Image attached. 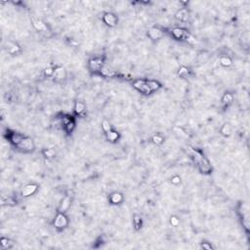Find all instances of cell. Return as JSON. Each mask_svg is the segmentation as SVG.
Segmentation results:
<instances>
[{
  "label": "cell",
  "instance_id": "17",
  "mask_svg": "<svg viewBox=\"0 0 250 250\" xmlns=\"http://www.w3.org/2000/svg\"><path fill=\"white\" fill-rule=\"evenodd\" d=\"M70 206V198L66 196V197L63 198V201H61L59 210H60V212H65L69 209Z\"/></svg>",
  "mask_w": 250,
  "mask_h": 250
},
{
  "label": "cell",
  "instance_id": "10",
  "mask_svg": "<svg viewBox=\"0 0 250 250\" xmlns=\"http://www.w3.org/2000/svg\"><path fill=\"white\" fill-rule=\"evenodd\" d=\"M148 36L151 38L152 40H158V39L162 38L163 31L160 29H158V28H152V29H148Z\"/></svg>",
  "mask_w": 250,
  "mask_h": 250
},
{
  "label": "cell",
  "instance_id": "19",
  "mask_svg": "<svg viewBox=\"0 0 250 250\" xmlns=\"http://www.w3.org/2000/svg\"><path fill=\"white\" fill-rule=\"evenodd\" d=\"M178 76L181 77V78H188L190 76V70L188 68H186V66H181V68L179 69L178 70Z\"/></svg>",
  "mask_w": 250,
  "mask_h": 250
},
{
  "label": "cell",
  "instance_id": "33",
  "mask_svg": "<svg viewBox=\"0 0 250 250\" xmlns=\"http://www.w3.org/2000/svg\"><path fill=\"white\" fill-rule=\"evenodd\" d=\"M171 182L173 183V184L177 185V184H179V183L181 182V179H180V177H179V176H174V177H172V179H171Z\"/></svg>",
  "mask_w": 250,
  "mask_h": 250
},
{
  "label": "cell",
  "instance_id": "7",
  "mask_svg": "<svg viewBox=\"0 0 250 250\" xmlns=\"http://www.w3.org/2000/svg\"><path fill=\"white\" fill-rule=\"evenodd\" d=\"M37 189H38V185H36V184H29V185L24 186L23 188L21 195L23 197H28V196L34 194L35 191L37 190Z\"/></svg>",
  "mask_w": 250,
  "mask_h": 250
},
{
  "label": "cell",
  "instance_id": "34",
  "mask_svg": "<svg viewBox=\"0 0 250 250\" xmlns=\"http://www.w3.org/2000/svg\"><path fill=\"white\" fill-rule=\"evenodd\" d=\"M201 247L203 248V249H212V245H211V244H208L207 242H203V243L201 245Z\"/></svg>",
  "mask_w": 250,
  "mask_h": 250
},
{
  "label": "cell",
  "instance_id": "9",
  "mask_svg": "<svg viewBox=\"0 0 250 250\" xmlns=\"http://www.w3.org/2000/svg\"><path fill=\"white\" fill-rule=\"evenodd\" d=\"M103 20L107 26H109L111 28H113L117 24V18H116L115 15L112 13H106L104 15Z\"/></svg>",
  "mask_w": 250,
  "mask_h": 250
},
{
  "label": "cell",
  "instance_id": "5",
  "mask_svg": "<svg viewBox=\"0 0 250 250\" xmlns=\"http://www.w3.org/2000/svg\"><path fill=\"white\" fill-rule=\"evenodd\" d=\"M195 162L198 165L199 170H201L202 173H209L211 171V166L205 157H203V156L199 157L197 160H195Z\"/></svg>",
  "mask_w": 250,
  "mask_h": 250
},
{
  "label": "cell",
  "instance_id": "6",
  "mask_svg": "<svg viewBox=\"0 0 250 250\" xmlns=\"http://www.w3.org/2000/svg\"><path fill=\"white\" fill-rule=\"evenodd\" d=\"M31 22H32V26L36 30L38 31H47L48 30V28L46 24L42 22V20L37 18V17L33 16L31 18Z\"/></svg>",
  "mask_w": 250,
  "mask_h": 250
},
{
  "label": "cell",
  "instance_id": "15",
  "mask_svg": "<svg viewBox=\"0 0 250 250\" xmlns=\"http://www.w3.org/2000/svg\"><path fill=\"white\" fill-rule=\"evenodd\" d=\"M100 73L106 77H113L115 76V70H112V68H110V66L104 65L101 69V70H100Z\"/></svg>",
  "mask_w": 250,
  "mask_h": 250
},
{
  "label": "cell",
  "instance_id": "30",
  "mask_svg": "<svg viewBox=\"0 0 250 250\" xmlns=\"http://www.w3.org/2000/svg\"><path fill=\"white\" fill-rule=\"evenodd\" d=\"M102 128H103V130H104L105 133H107V132H110L111 130H112L110 122L107 121V120H104L102 122Z\"/></svg>",
  "mask_w": 250,
  "mask_h": 250
},
{
  "label": "cell",
  "instance_id": "14",
  "mask_svg": "<svg viewBox=\"0 0 250 250\" xmlns=\"http://www.w3.org/2000/svg\"><path fill=\"white\" fill-rule=\"evenodd\" d=\"M54 78L60 80L65 77V70L63 66H57L54 69V74H53Z\"/></svg>",
  "mask_w": 250,
  "mask_h": 250
},
{
  "label": "cell",
  "instance_id": "27",
  "mask_svg": "<svg viewBox=\"0 0 250 250\" xmlns=\"http://www.w3.org/2000/svg\"><path fill=\"white\" fill-rule=\"evenodd\" d=\"M232 60L230 59L229 57H223L220 59V64L223 65V66H230L232 65Z\"/></svg>",
  "mask_w": 250,
  "mask_h": 250
},
{
  "label": "cell",
  "instance_id": "29",
  "mask_svg": "<svg viewBox=\"0 0 250 250\" xmlns=\"http://www.w3.org/2000/svg\"><path fill=\"white\" fill-rule=\"evenodd\" d=\"M163 141H164L163 137L161 135H159V134H156V135H154L153 137V142H154L155 145H160V144H162Z\"/></svg>",
  "mask_w": 250,
  "mask_h": 250
},
{
  "label": "cell",
  "instance_id": "1",
  "mask_svg": "<svg viewBox=\"0 0 250 250\" xmlns=\"http://www.w3.org/2000/svg\"><path fill=\"white\" fill-rule=\"evenodd\" d=\"M68 224H69L68 218H66V216L64 214V212H59L57 214L55 221H54V226L57 230H59V231L64 230L65 228H66Z\"/></svg>",
  "mask_w": 250,
  "mask_h": 250
},
{
  "label": "cell",
  "instance_id": "26",
  "mask_svg": "<svg viewBox=\"0 0 250 250\" xmlns=\"http://www.w3.org/2000/svg\"><path fill=\"white\" fill-rule=\"evenodd\" d=\"M43 155L46 157V158H52L55 156V151L52 148H45L43 149V152H42Z\"/></svg>",
  "mask_w": 250,
  "mask_h": 250
},
{
  "label": "cell",
  "instance_id": "18",
  "mask_svg": "<svg viewBox=\"0 0 250 250\" xmlns=\"http://www.w3.org/2000/svg\"><path fill=\"white\" fill-rule=\"evenodd\" d=\"M14 245V242L12 240H10L9 238L7 237H2L1 238V246H2V249H10L12 248Z\"/></svg>",
  "mask_w": 250,
  "mask_h": 250
},
{
  "label": "cell",
  "instance_id": "21",
  "mask_svg": "<svg viewBox=\"0 0 250 250\" xmlns=\"http://www.w3.org/2000/svg\"><path fill=\"white\" fill-rule=\"evenodd\" d=\"M221 133H222V135L226 136V137H229L231 135V133H232L231 125L229 123H225L222 126V128H221Z\"/></svg>",
  "mask_w": 250,
  "mask_h": 250
},
{
  "label": "cell",
  "instance_id": "3",
  "mask_svg": "<svg viewBox=\"0 0 250 250\" xmlns=\"http://www.w3.org/2000/svg\"><path fill=\"white\" fill-rule=\"evenodd\" d=\"M171 33L172 35L175 39H178V40H183V39H187V40H190V39H194V37L191 36L190 34L184 30L183 29H180V28H174L172 29L171 30Z\"/></svg>",
  "mask_w": 250,
  "mask_h": 250
},
{
  "label": "cell",
  "instance_id": "16",
  "mask_svg": "<svg viewBox=\"0 0 250 250\" xmlns=\"http://www.w3.org/2000/svg\"><path fill=\"white\" fill-rule=\"evenodd\" d=\"M110 201L112 204H119L123 201V195L120 193H113L110 196Z\"/></svg>",
  "mask_w": 250,
  "mask_h": 250
},
{
  "label": "cell",
  "instance_id": "25",
  "mask_svg": "<svg viewBox=\"0 0 250 250\" xmlns=\"http://www.w3.org/2000/svg\"><path fill=\"white\" fill-rule=\"evenodd\" d=\"M148 83L149 88H151V90H152V92H154V91H156L157 89H159V88H160V84H159V83H158L157 81L149 80V81H148Z\"/></svg>",
  "mask_w": 250,
  "mask_h": 250
},
{
  "label": "cell",
  "instance_id": "31",
  "mask_svg": "<svg viewBox=\"0 0 250 250\" xmlns=\"http://www.w3.org/2000/svg\"><path fill=\"white\" fill-rule=\"evenodd\" d=\"M169 221H170V224H171L172 227H177L180 224V220L178 219V217H176V216H171Z\"/></svg>",
  "mask_w": 250,
  "mask_h": 250
},
{
  "label": "cell",
  "instance_id": "13",
  "mask_svg": "<svg viewBox=\"0 0 250 250\" xmlns=\"http://www.w3.org/2000/svg\"><path fill=\"white\" fill-rule=\"evenodd\" d=\"M175 18H176L177 20L181 21V22H187L188 19H189V12L187 9H185V8H183V9H180L176 15H175Z\"/></svg>",
  "mask_w": 250,
  "mask_h": 250
},
{
  "label": "cell",
  "instance_id": "22",
  "mask_svg": "<svg viewBox=\"0 0 250 250\" xmlns=\"http://www.w3.org/2000/svg\"><path fill=\"white\" fill-rule=\"evenodd\" d=\"M106 134H107V140L111 141V142H115V141H117V139H118V137H119L118 133L116 132V131H114V130H111L110 132L106 133Z\"/></svg>",
  "mask_w": 250,
  "mask_h": 250
},
{
  "label": "cell",
  "instance_id": "8",
  "mask_svg": "<svg viewBox=\"0 0 250 250\" xmlns=\"http://www.w3.org/2000/svg\"><path fill=\"white\" fill-rule=\"evenodd\" d=\"M103 66H104L103 60L100 59V58H95V59H91L89 61V68L93 71H100Z\"/></svg>",
  "mask_w": 250,
  "mask_h": 250
},
{
  "label": "cell",
  "instance_id": "12",
  "mask_svg": "<svg viewBox=\"0 0 250 250\" xmlns=\"http://www.w3.org/2000/svg\"><path fill=\"white\" fill-rule=\"evenodd\" d=\"M6 50H7V52L8 53H10L12 55H16V54H18L20 52V46L15 43V42H12V41H8V42H6Z\"/></svg>",
  "mask_w": 250,
  "mask_h": 250
},
{
  "label": "cell",
  "instance_id": "24",
  "mask_svg": "<svg viewBox=\"0 0 250 250\" xmlns=\"http://www.w3.org/2000/svg\"><path fill=\"white\" fill-rule=\"evenodd\" d=\"M232 101H234V96L230 93H226L222 98V102L225 105H230V104H232Z\"/></svg>",
  "mask_w": 250,
  "mask_h": 250
},
{
  "label": "cell",
  "instance_id": "23",
  "mask_svg": "<svg viewBox=\"0 0 250 250\" xmlns=\"http://www.w3.org/2000/svg\"><path fill=\"white\" fill-rule=\"evenodd\" d=\"M142 218L140 217L139 215H135L134 216V219H133V225H134L135 227V230H140L142 228Z\"/></svg>",
  "mask_w": 250,
  "mask_h": 250
},
{
  "label": "cell",
  "instance_id": "32",
  "mask_svg": "<svg viewBox=\"0 0 250 250\" xmlns=\"http://www.w3.org/2000/svg\"><path fill=\"white\" fill-rule=\"evenodd\" d=\"M44 73L47 76H52L54 74V69L53 68H47L44 70Z\"/></svg>",
  "mask_w": 250,
  "mask_h": 250
},
{
  "label": "cell",
  "instance_id": "28",
  "mask_svg": "<svg viewBox=\"0 0 250 250\" xmlns=\"http://www.w3.org/2000/svg\"><path fill=\"white\" fill-rule=\"evenodd\" d=\"M1 203H2V205H5V204L8 205V204H15L16 202L13 201L11 197H7L5 195H2V197H1Z\"/></svg>",
  "mask_w": 250,
  "mask_h": 250
},
{
  "label": "cell",
  "instance_id": "20",
  "mask_svg": "<svg viewBox=\"0 0 250 250\" xmlns=\"http://www.w3.org/2000/svg\"><path fill=\"white\" fill-rule=\"evenodd\" d=\"M85 111V105L80 102H76L74 105V112L76 114H81Z\"/></svg>",
  "mask_w": 250,
  "mask_h": 250
},
{
  "label": "cell",
  "instance_id": "4",
  "mask_svg": "<svg viewBox=\"0 0 250 250\" xmlns=\"http://www.w3.org/2000/svg\"><path fill=\"white\" fill-rule=\"evenodd\" d=\"M133 86H134V88L137 89L139 92L143 93L145 95H148V94L153 93L151 88H149V86H148V81H145V80H137V81H135L134 83H133Z\"/></svg>",
  "mask_w": 250,
  "mask_h": 250
},
{
  "label": "cell",
  "instance_id": "11",
  "mask_svg": "<svg viewBox=\"0 0 250 250\" xmlns=\"http://www.w3.org/2000/svg\"><path fill=\"white\" fill-rule=\"evenodd\" d=\"M23 137H24V136H23V135L19 134V133H16V132H11V133H8V136H7L8 140H9V141L11 142V143H12L13 145H15L16 147L20 144V142L23 140Z\"/></svg>",
  "mask_w": 250,
  "mask_h": 250
},
{
  "label": "cell",
  "instance_id": "2",
  "mask_svg": "<svg viewBox=\"0 0 250 250\" xmlns=\"http://www.w3.org/2000/svg\"><path fill=\"white\" fill-rule=\"evenodd\" d=\"M19 148L23 149L24 152H32L35 148L34 142L29 137H23V140L20 142V144L17 146Z\"/></svg>",
  "mask_w": 250,
  "mask_h": 250
}]
</instances>
